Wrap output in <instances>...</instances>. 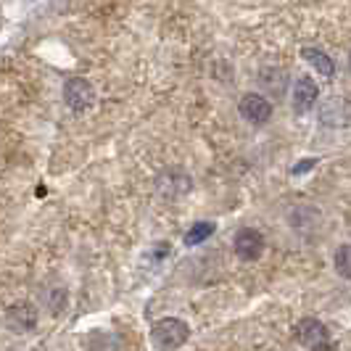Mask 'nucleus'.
Listing matches in <instances>:
<instances>
[{"label": "nucleus", "instance_id": "1", "mask_svg": "<svg viewBox=\"0 0 351 351\" xmlns=\"http://www.w3.org/2000/svg\"><path fill=\"white\" fill-rule=\"evenodd\" d=\"M188 338H191V328L177 317H164L151 328V341L158 351L180 349L182 343H188Z\"/></svg>", "mask_w": 351, "mask_h": 351}, {"label": "nucleus", "instance_id": "2", "mask_svg": "<svg viewBox=\"0 0 351 351\" xmlns=\"http://www.w3.org/2000/svg\"><path fill=\"white\" fill-rule=\"evenodd\" d=\"M296 341H299L304 349L309 351H333V341H330V333L328 328L315 319V317H304L296 322Z\"/></svg>", "mask_w": 351, "mask_h": 351}, {"label": "nucleus", "instance_id": "3", "mask_svg": "<svg viewBox=\"0 0 351 351\" xmlns=\"http://www.w3.org/2000/svg\"><path fill=\"white\" fill-rule=\"evenodd\" d=\"M64 101H66L71 111L82 114V111H88L90 106L95 104V88L85 77H71L69 82L64 85Z\"/></svg>", "mask_w": 351, "mask_h": 351}, {"label": "nucleus", "instance_id": "4", "mask_svg": "<svg viewBox=\"0 0 351 351\" xmlns=\"http://www.w3.org/2000/svg\"><path fill=\"white\" fill-rule=\"evenodd\" d=\"M232 251H235V256L243 259V262H256L264 251L262 232H259V230H251V228L241 230V232L235 235V241H232Z\"/></svg>", "mask_w": 351, "mask_h": 351}, {"label": "nucleus", "instance_id": "5", "mask_svg": "<svg viewBox=\"0 0 351 351\" xmlns=\"http://www.w3.org/2000/svg\"><path fill=\"white\" fill-rule=\"evenodd\" d=\"M238 111H241V117L251 124H264L269 122V117H272V104L259 95V93H246L243 98H241V104H238Z\"/></svg>", "mask_w": 351, "mask_h": 351}, {"label": "nucleus", "instance_id": "6", "mask_svg": "<svg viewBox=\"0 0 351 351\" xmlns=\"http://www.w3.org/2000/svg\"><path fill=\"white\" fill-rule=\"evenodd\" d=\"M319 122L325 127H349L351 124V104L346 98H328L319 106Z\"/></svg>", "mask_w": 351, "mask_h": 351}, {"label": "nucleus", "instance_id": "7", "mask_svg": "<svg viewBox=\"0 0 351 351\" xmlns=\"http://www.w3.org/2000/svg\"><path fill=\"white\" fill-rule=\"evenodd\" d=\"M5 322H8L11 330L27 333V330H32L37 325V309L32 304H27V301H19V304L5 309Z\"/></svg>", "mask_w": 351, "mask_h": 351}, {"label": "nucleus", "instance_id": "8", "mask_svg": "<svg viewBox=\"0 0 351 351\" xmlns=\"http://www.w3.org/2000/svg\"><path fill=\"white\" fill-rule=\"evenodd\" d=\"M317 98H319V88H317V82L312 77H301L299 82L293 85V108H296L299 114L312 111L317 104Z\"/></svg>", "mask_w": 351, "mask_h": 351}, {"label": "nucleus", "instance_id": "9", "mask_svg": "<svg viewBox=\"0 0 351 351\" xmlns=\"http://www.w3.org/2000/svg\"><path fill=\"white\" fill-rule=\"evenodd\" d=\"M301 56L306 58V64H309L317 74H322V77H333L335 74V61L325 51H319V48H304Z\"/></svg>", "mask_w": 351, "mask_h": 351}, {"label": "nucleus", "instance_id": "10", "mask_svg": "<svg viewBox=\"0 0 351 351\" xmlns=\"http://www.w3.org/2000/svg\"><path fill=\"white\" fill-rule=\"evenodd\" d=\"M333 267L343 280H351V243H346V246H341L338 251H335Z\"/></svg>", "mask_w": 351, "mask_h": 351}, {"label": "nucleus", "instance_id": "11", "mask_svg": "<svg viewBox=\"0 0 351 351\" xmlns=\"http://www.w3.org/2000/svg\"><path fill=\"white\" fill-rule=\"evenodd\" d=\"M211 232H214V222H195L193 228L185 232V246H198V243H204Z\"/></svg>", "mask_w": 351, "mask_h": 351}, {"label": "nucleus", "instance_id": "12", "mask_svg": "<svg viewBox=\"0 0 351 351\" xmlns=\"http://www.w3.org/2000/svg\"><path fill=\"white\" fill-rule=\"evenodd\" d=\"M64 306H66V291H64V288H61V291L56 288V291H53V304H51V309L56 312V315H58V312H61Z\"/></svg>", "mask_w": 351, "mask_h": 351}, {"label": "nucleus", "instance_id": "13", "mask_svg": "<svg viewBox=\"0 0 351 351\" xmlns=\"http://www.w3.org/2000/svg\"><path fill=\"white\" fill-rule=\"evenodd\" d=\"M312 164H315V161H301L299 167H296V169H293V175H299V172H306V169H309V167H312Z\"/></svg>", "mask_w": 351, "mask_h": 351}, {"label": "nucleus", "instance_id": "14", "mask_svg": "<svg viewBox=\"0 0 351 351\" xmlns=\"http://www.w3.org/2000/svg\"><path fill=\"white\" fill-rule=\"evenodd\" d=\"M349 66H351V61H349Z\"/></svg>", "mask_w": 351, "mask_h": 351}]
</instances>
